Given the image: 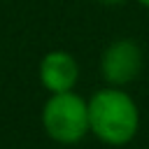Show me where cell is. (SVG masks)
Returning a JSON list of instances; mask_svg holds the SVG:
<instances>
[{
    "label": "cell",
    "instance_id": "1",
    "mask_svg": "<svg viewBox=\"0 0 149 149\" xmlns=\"http://www.w3.org/2000/svg\"><path fill=\"white\" fill-rule=\"evenodd\" d=\"M137 123L140 114L135 102L119 88H102L88 100V126L109 144H126L133 140Z\"/></svg>",
    "mask_w": 149,
    "mask_h": 149
},
{
    "label": "cell",
    "instance_id": "2",
    "mask_svg": "<svg viewBox=\"0 0 149 149\" xmlns=\"http://www.w3.org/2000/svg\"><path fill=\"white\" fill-rule=\"evenodd\" d=\"M42 123L47 133L58 142H77L84 137L88 126V102H84L72 91L54 93L44 109H42Z\"/></svg>",
    "mask_w": 149,
    "mask_h": 149
},
{
    "label": "cell",
    "instance_id": "3",
    "mask_svg": "<svg viewBox=\"0 0 149 149\" xmlns=\"http://www.w3.org/2000/svg\"><path fill=\"white\" fill-rule=\"evenodd\" d=\"M100 70L105 74V79L114 86H123L128 81H133L140 70H142V51L137 47V42L133 40H114L100 61Z\"/></svg>",
    "mask_w": 149,
    "mask_h": 149
},
{
    "label": "cell",
    "instance_id": "4",
    "mask_svg": "<svg viewBox=\"0 0 149 149\" xmlns=\"http://www.w3.org/2000/svg\"><path fill=\"white\" fill-rule=\"evenodd\" d=\"M77 77H79L77 61L68 51H58V49L49 51L40 63V81L51 93L72 91V86L77 84Z\"/></svg>",
    "mask_w": 149,
    "mask_h": 149
},
{
    "label": "cell",
    "instance_id": "5",
    "mask_svg": "<svg viewBox=\"0 0 149 149\" xmlns=\"http://www.w3.org/2000/svg\"><path fill=\"white\" fill-rule=\"evenodd\" d=\"M102 2H107V5H119V2H123V0H102Z\"/></svg>",
    "mask_w": 149,
    "mask_h": 149
},
{
    "label": "cell",
    "instance_id": "6",
    "mask_svg": "<svg viewBox=\"0 0 149 149\" xmlns=\"http://www.w3.org/2000/svg\"><path fill=\"white\" fill-rule=\"evenodd\" d=\"M140 5H144V7H149V0H137Z\"/></svg>",
    "mask_w": 149,
    "mask_h": 149
}]
</instances>
